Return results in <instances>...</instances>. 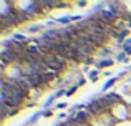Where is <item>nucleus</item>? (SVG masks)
I'll list each match as a JSON object with an SVG mask.
<instances>
[{"label": "nucleus", "instance_id": "1", "mask_svg": "<svg viewBox=\"0 0 131 126\" xmlns=\"http://www.w3.org/2000/svg\"><path fill=\"white\" fill-rule=\"evenodd\" d=\"M113 116L116 118V120H119V121H125L126 118H128V110H126V106L125 105H116L115 106V110H113Z\"/></svg>", "mask_w": 131, "mask_h": 126}, {"label": "nucleus", "instance_id": "2", "mask_svg": "<svg viewBox=\"0 0 131 126\" xmlns=\"http://www.w3.org/2000/svg\"><path fill=\"white\" fill-rule=\"evenodd\" d=\"M115 63L113 60L106 58V60H101V62H98V68H105V66H111V65Z\"/></svg>", "mask_w": 131, "mask_h": 126}, {"label": "nucleus", "instance_id": "3", "mask_svg": "<svg viewBox=\"0 0 131 126\" xmlns=\"http://www.w3.org/2000/svg\"><path fill=\"white\" fill-rule=\"evenodd\" d=\"M88 78L93 81V83H95V81H98V78H100V76H98V71H96V70H91V71L88 73Z\"/></svg>", "mask_w": 131, "mask_h": 126}, {"label": "nucleus", "instance_id": "4", "mask_svg": "<svg viewBox=\"0 0 131 126\" xmlns=\"http://www.w3.org/2000/svg\"><path fill=\"white\" fill-rule=\"evenodd\" d=\"M2 113H3V116H7V106H5V105H2ZM15 113H17V110L12 108V110L8 111V116H10V114H15Z\"/></svg>", "mask_w": 131, "mask_h": 126}, {"label": "nucleus", "instance_id": "5", "mask_svg": "<svg viewBox=\"0 0 131 126\" xmlns=\"http://www.w3.org/2000/svg\"><path fill=\"white\" fill-rule=\"evenodd\" d=\"M115 83H116V78H111V80H110V81H106V83H105V86H103V90L106 91V90H108L110 86H113V85H115Z\"/></svg>", "mask_w": 131, "mask_h": 126}, {"label": "nucleus", "instance_id": "6", "mask_svg": "<svg viewBox=\"0 0 131 126\" xmlns=\"http://www.w3.org/2000/svg\"><path fill=\"white\" fill-rule=\"evenodd\" d=\"M77 88H78V86H71V88H70V90H68V91H67V96H70V95H73V93H75V91H77Z\"/></svg>", "mask_w": 131, "mask_h": 126}, {"label": "nucleus", "instance_id": "7", "mask_svg": "<svg viewBox=\"0 0 131 126\" xmlns=\"http://www.w3.org/2000/svg\"><path fill=\"white\" fill-rule=\"evenodd\" d=\"M13 38H15V40H25V37L20 35V33H17V35H13Z\"/></svg>", "mask_w": 131, "mask_h": 126}, {"label": "nucleus", "instance_id": "8", "mask_svg": "<svg viewBox=\"0 0 131 126\" xmlns=\"http://www.w3.org/2000/svg\"><path fill=\"white\" fill-rule=\"evenodd\" d=\"M118 60H126V53H119V55H118Z\"/></svg>", "mask_w": 131, "mask_h": 126}, {"label": "nucleus", "instance_id": "9", "mask_svg": "<svg viewBox=\"0 0 131 126\" xmlns=\"http://www.w3.org/2000/svg\"><path fill=\"white\" fill-rule=\"evenodd\" d=\"M78 7H86V2H78Z\"/></svg>", "mask_w": 131, "mask_h": 126}]
</instances>
